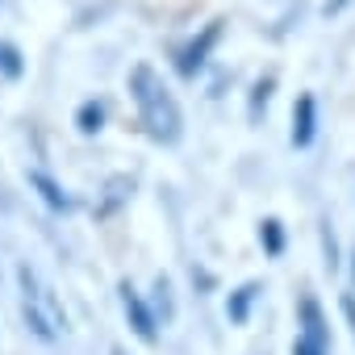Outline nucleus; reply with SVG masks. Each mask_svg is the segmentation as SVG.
<instances>
[{
  "instance_id": "nucleus-11",
  "label": "nucleus",
  "mask_w": 355,
  "mask_h": 355,
  "mask_svg": "<svg viewBox=\"0 0 355 355\" xmlns=\"http://www.w3.org/2000/svg\"><path fill=\"white\" fill-rule=\"evenodd\" d=\"M293 355H330V351H326V343H318V338H309V334H297Z\"/></svg>"
},
{
  "instance_id": "nucleus-12",
  "label": "nucleus",
  "mask_w": 355,
  "mask_h": 355,
  "mask_svg": "<svg viewBox=\"0 0 355 355\" xmlns=\"http://www.w3.org/2000/svg\"><path fill=\"white\" fill-rule=\"evenodd\" d=\"M0 63H5V71H9V76H17V55H13L9 46H0Z\"/></svg>"
},
{
  "instance_id": "nucleus-3",
  "label": "nucleus",
  "mask_w": 355,
  "mask_h": 355,
  "mask_svg": "<svg viewBox=\"0 0 355 355\" xmlns=\"http://www.w3.org/2000/svg\"><path fill=\"white\" fill-rule=\"evenodd\" d=\"M313 134H318V105H313V96L305 92V96H297V105H293V146H309L313 142Z\"/></svg>"
},
{
  "instance_id": "nucleus-6",
  "label": "nucleus",
  "mask_w": 355,
  "mask_h": 355,
  "mask_svg": "<svg viewBox=\"0 0 355 355\" xmlns=\"http://www.w3.org/2000/svg\"><path fill=\"white\" fill-rule=\"evenodd\" d=\"M301 322H305V330H301V334H309V338L326 343V322H322V309H318V301H313V297H305V301H301Z\"/></svg>"
},
{
  "instance_id": "nucleus-9",
  "label": "nucleus",
  "mask_w": 355,
  "mask_h": 355,
  "mask_svg": "<svg viewBox=\"0 0 355 355\" xmlns=\"http://www.w3.org/2000/svg\"><path fill=\"white\" fill-rule=\"evenodd\" d=\"M259 243H263L268 255H280V251H284V230H280V222H263V226H259Z\"/></svg>"
},
{
  "instance_id": "nucleus-2",
  "label": "nucleus",
  "mask_w": 355,
  "mask_h": 355,
  "mask_svg": "<svg viewBox=\"0 0 355 355\" xmlns=\"http://www.w3.org/2000/svg\"><path fill=\"white\" fill-rule=\"evenodd\" d=\"M17 276H21V288H26V293H21L26 322L34 326V334H38V338L55 343V338H59V326H63V318H59V309H55L51 293H46V288H38V276H34L30 268H21Z\"/></svg>"
},
{
  "instance_id": "nucleus-5",
  "label": "nucleus",
  "mask_w": 355,
  "mask_h": 355,
  "mask_svg": "<svg viewBox=\"0 0 355 355\" xmlns=\"http://www.w3.org/2000/svg\"><path fill=\"white\" fill-rule=\"evenodd\" d=\"M218 34H222V26L214 21V26H209V30L201 34V42H193V46H189V51L180 55V71H184V76H193V71H197V67L205 63V55H209V46L218 42Z\"/></svg>"
},
{
  "instance_id": "nucleus-1",
  "label": "nucleus",
  "mask_w": 355,
  "mask_h": 355,
  "mask_svg": "<svg viewBox=\"0 0 355 355\" xmlns=\"http://www.w3.org/2000/svg\"><path fill=\"white\" fill-rule=\"evenodd\" d=\"M130 88H134V101H138V113H142V125L150 130V138H159V142H175V138H180V125H184L180 109H175L171 92L163 88V80L150 67H134Z\"/></svg>"
},
{
  "instance_id": "nucleus-7",
  "label": "nucleus",
  "mask_w": 355,
  "mask_h": 355,
  "mask_svg": "<svg viewBox=\"0 0 355 355\" xmlns=\"http://www.w3.org/2000/svg\"><path fill=\"white\" fill-rule=\"evenodd\" d=\"M30 184L42 193V201H46L51 209H67V197L59 193V184L51 180V175H42V171H30Z\"/></svg>"
},
{
  "instance_id": "nucleus-4",
  "label": "nucleus",
  "mask_w": 355,
  "mask_h": 355,
  "mask_svg": "<svg viewBox=\"0 0 355 355\" xmlns=\"http://www.w3.org/2000/svg\"><path fill=\"white\" fill-rule=\"evenodd\" d=\"M121 305H125V318H130L134 334H138L142 343H155V318H150V309L142 305V297H138L130 284H121Z\"/></svg>"
},
{
  "instance_id": "nucleus-10",
  "label": "nucleus",
  "mask_w": 355,
  "mask_h": 355,
  "mask_svg": "<svg viewBox=\"0 0 355 355\" xmlns=\"http://www.w3.org/2000/svg\"><path fill=\"white\" fill-rule=\"evenodd\" d=\"M101 125H105V109H101L96 101H88V105L80 109V130H84V134H96Z\"/></svg>"
},
{
  "instance_id": "nucleus-14",
  "label": "nucleus",
  "mask_w": 355,
  "mask_h": 355,
  "mask_svg": "<svg viewBox=\"0 0 355 355\" xmlns=\"http://www.w3.org/2000/svg\"><path fill=\"white\" fill-rule=\"evenodd\" d=\"M113 355H121V351H113Z\"/></svg>"
},
{
  "instance_id": "nucleus-8",
  "label": "nucleus",
  "mask_w": 355,
  "mask_h": 355,
  "mask_svg": "<svg viewBox=\"0 0 355 355\" xmlns=\"http://www.w3.org/2000/svg\"><path fill=\"white\" fill-rule=\"evenodd\" d=\"M251 301H255V284H247V288H239V293L230 297V305H226V313H230V322H247V313H251Z\"/></svg>"
},
{
  "instance_id": "nucleus-13",
  "label": "nucleus",
  "mask_w": 355,
  "mask_h": 355,
  "mask_svg": "<svg viewBox=\"0 0 355 355\" xmlns=\"http://www.w3.org/2000/svg\"><path fill=\"white\" fill-rule=\"evenodd\" d=\"M343 313L351 318V330H355V301H351V297H343Z\"/></svg>"
}]
</instances>
